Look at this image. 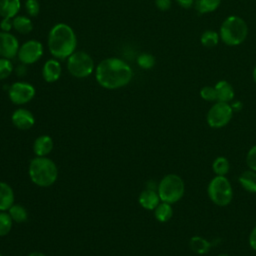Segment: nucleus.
Wrapping results in <instances>:
<instances>
[{
    "label": "nucleus",
    "mask_w": 256,
    "mask_h": 256,
    "mask_svg": "<svg viewBox=\"0 0 256 256\" xmlns=\"http://www.w3.org/2000/svg\"><path fill=\"white\" fill-rule=\"evenodd\" d=\"M195 0H176L178 5L184 9H190L192 6H194Z\"/></svg>",
    "instance_id": "c9c22d12"
},
{
    "label": "nucleus",
    "mask_w": 256,
    "mask_h": 256,
    "mask_svg": "<svg viewBox=\"0 0 256 256\" xmlns=\"http://www.w3.org/2000/svg\"><path fill=\"white\" fill-rule=\"evenodd\" d=\"M68 72L75 78H86L95 70V64L92 57L84 51H75L66 62Z\"/></svg>",
    "instance_id": "0eeeda50"
},
{
    "label": "nucleus",
    "mask_w": 256,
    "mask_h": 256,
    "mask_svg": "<svg viewBox=\"0 0 256 256\" xmlns=\"http://www.w3.org/2000/svg\"><path fill=\"white\" fill-rule=\"evenodd\" d=\"M252 78H253L254 82L256 83V66L254 67V69H253V71H252Z\"/></svg>",
    "instance_id": "58836bf2"
},
{
    "label": "nucleus",
    "mask_w": 256,
    "mask_h": 256,
    "mask_svg": "<svg viewBox=\"0 0 256 256\" xmlns=\"http://www.w3.org/2000/svg\"><path fill=\"white\" fill-rule=\"evenodd\" d=\"M238 182L245 191L256 193V171L251 169L243 171L238 177Z\"/></svg>",
    "instance_id": "6ab92c4d"
},
{
    "label": "nucleus",
    "mask_w": 256,
    "mask_h": 256,
    "mask_svg": "<svg viewBox=\"0 0 256 256\" xmlns=\"http://www.w3.org/2000/svg\"><path fill=\"white\" fill-rule=\"evenodd\" d=\"M220 41V35L215 30H205L200 36L201 44L206 48H213L218 45Z\"/></svg>",
    "instance_id": "393cba45"
},
{
    "label": "nucleus",
    "mask_w": 256,
    "mask_h": 256,
    "mask_svg": "<svg viewBox=\"0 0 256 256\" xmlns=\"http://www.w3.org/2000/svg\"><path fill=\"white\" fill-rule=\"evenodd\" d=\"M212 170L217 176H226L230 171V162L224 156H218L212 163Z\"/></svg>",
    "instance_id": "b1692460"
},
{
    "label": "nucleus",
    "mask_w": 256,
    "mask_h": 256,
    "mask_svg": "<svg viewBox=\"0 0 256 256\" xmlns=\"http://www.w3.org/2000/svg\"><path fill=\"white\" fill-rule=\"evenodd\" d=\"M139 204L146 210H154L160 203V197L158 192L153 189L143 190L138 198Z\"/></svg>",
    "instance_id": "2eb2a0df"
},
{
    "label": "nucleus",
    "mask_w": 256,
    "mask_h": 256,
    "mask_svg": "<svg viewBox=\"0 0 256 256\" xmlns=\"http://www.w3.org/2000/svg\"><path fill=\"white\" fill-rule=\"evenodd\" d=\"M154 216L157 221L164 223L169 221L173 216V208L172 205L161 201L158 206L154 209Z\"/></svg>",
    "instance_id": "4be33fe9"
},
{
    "label": "nucleus",
    "mask_w": 256,
    "mask_h": 256,
    "mask_svg": "<svg viewBox=\"0 0 256 256\" xmlns=\"http://www.w3.org/2000/svg\"><path fill=\"white\" fill-rule=\"evenodd\" d=\"M133 78L131 66L123 59L108 57L100 61L95 67L97 83L108 90H115L128 85Z\"/></svg>",
    "instance_id": "f257e3e1"
},
{
    "label": "nucleus",
    "mask_w": 256,
    "mask_h": 256,
    "mask_svg": "<svg viewBox=\"0 0 256 256\" xmlns=\"http://www.w3.org/2000/svg\"><path fill=\"white\" fill-rule=\"evenodd\" d=\"M13 220L9 213L0 211V236H6L12 228Z\"/></svg>",
    "instance_id": "bb28decb"
},
{
    "label": "nucleus",
    "mask_w": 256,
    "mask_h": 256,
    "mask_svg": "<svg viewBox=\"0 0 256 256\" xmlns=\"http://www.w3.org/2000/svg\"><path fill=\"white\" fill-rule=\"evenodd\" d=\"M62 66L58 59H48L42 67V77L47 83H54L61 77Z\"/></svg>",
    "instance_id": "ddd939ff"
},
{
    "label": "nucleus",
    "mask_w": 256,
    "mask_h": 256,
    "mask_svg": "<svg viewBox=\"0 0 256 256\" xmlns=\"http://www.w3.org/2000/svg\"><path fill=\"white\" fill-rule=\"evenodd\" d=\"M44 53L43 44L35 39H30L20 45L17 58L24 65H31L39 61Z\"/></svg>",
    "instance_id": "1a4fd4ad"
},
{
    "label": "nucleus",
    "mask_w": 256,
    "mask_h": 256,
    "mask_svg": "<svg viewBox=\"0 0 256 256\" xmlns=\"http://www.w3.org/2000/svg\"><path fill=\"white\" fill-rule=\"evenodd\" d=\"M13 22V29L20 34L26 35L29 34L33 30V23L30 17L25 15H16L12 18Z\"/></svg>",
    "instance_id": "aec40b11"
},
{
    "label": "nucleus",
    "mask_w": 256,
    "mask_h": 256,
    "mask_svg": "<svg viewBox=\"0 0 256 256\" xmlns=\"http://www.w3.org/2000/svg\"><path fill=\"white\" fill-rule=\"evenodd\" d=\"M217 256H229V255L226 254V253H221V254H219V255H217Z\"/></svg>",
    "instance_id": "ea45409f"
},
{
    "label": "nucleus",
    "mask_w": 256,
    "mask_h": 256,
    "mask_svg": "<svg viewBox=\"0 0 256 256\" xmlns=\"http://www.w3.org/2000/svg\"><path fill=\"white\" fill-rule=\"evenodd\" d=\"M157 192L161 201L174 204L184 196V181L177 174H167L160 180Z\"/></svg>",
    "instance_id": "39448f33"
},
{
    "label": "nucleus",
    "mask_w": 256,
    "mask_h": 256,
    "mask_svg": "<svg viewBox=\"0 0 256 256\" xmlns=\"http://www.w3.org/2000/svg\"><path fill=\"white\" fill-rule=\"evenodd\" d=\"M14 204V191L12 187L0 181V211H8Z\"/></svg>",
    "instance_id": "f3484780"
},
{
    "label": "nucleus",
    "mask_w": 256,
    "mask_h": 256,
    "mask_svg": "<svg viewBox=\"0 0 256 256\" xmlns=\"http://www.w3.org/2000/svg\"><path fill=\"white\" fill-rule=\"evenodd\" d=\"M47 46L54 58L67 59L77 47V37L73 28L62 22L53 25L48 33Z\"/></svg>",
    "instance_id": "f03ea898"
},
{
    "label": "nucleus",
    "mask_w": 256,
    "mask_h": 256,
    "mask_svg": "<svg viewBox=\"0 0 256 256\" xmlns=\"http://www.w3.org/2000/svg\"><path fill=\"white\" fill-rule=\"evenodd\" d=\"M13 72V64L10 59L0 57V80L8 78Z\"/></svg>",
    "instance_id": "c85d7f7f"
},
{
    "label": "nucleus",
    "mask_w": 256,
    "mask_h": 256,
    "mask_svg": "<svg viewBox=\"0 0 256 256\" xmlns=\"http://www.w3.org/2000/svg\"><path fill=\"white\" fill-rule=\"evenodd\" d=\"M36 94L35 87L24 81L14 82L8 89V97L15 105H23L30 102Z\"/></svg>",
    "instance_id": "9d476101"
},
{
    "label": "nucleus",
    "mask_w": 256,
    "mask_h": 256,
    "mask_svg": "<svg viewBox=\"0 0 256 256\" xmlns=\"http://www.w3.org/2000/svg\"><path fill=\"white\" fill-rule=\"evenodd\" d=\"M248 243L251 249L256 251V226L251 230L249 237H248Z\"/></svg>",
    "instance_id": "f704fd0d"
},
{
    "label": "nucleus",
    "mask_w": 256,
    "mask_h": 256,
    "mask_svg": "<svg viewBox=\"0 0 256 256\" xmlns=\"http://www.w3.org/2000/svg\"><path fill=\"white\" fill-rule=\"evenodd\" d=\"M230 105H231V107H232V110L235 112V111H240L241 109H242V102H240V101H232L231 103H230Z\"/></svg>",
    "instance_id": "e433bc0d"
},
{
    "label": "nucleus",
    "mask_w": 256,
    "mask_h": 256,
    "mask_svg": "<svg viewBox=\"0 0 256 256\" xmlns=\"http://www.w3.org/2000/svg\"><path fill=\"white\" fill-rule=\"evenodd\" d=\"M210 200L219 207L228 206L233 199V188L226 176L213 177L207 186Z\"/></svg>",
    "instance_id": "423d86ee"
},
{
    "label": "nucleus",
    "mask_w": 256,
    "mask_h": 256,
    "mask_svg": "<svg viewBox=\"0 0 256 256\" xmlns=\"http://www.w3.org/2000/svg\"><path fill=\"white\" fill-rule=\"evenodd\" d=\"M28 174L31 181L37 186L49 187L57 180L58 169L50 158L36 156L29 163Z\"/></svg>",
    "instance_id": "7ed1b4c3"
},
{
    "label": "nucleus",
    "mask_w": 256,
    "mask_h": 256,
    "mask_svg": "<svg viewBox=\"0 0 256 256\" xmlns=\"http://www.w3.org/2000/svg\"><path fill=\"white\" fill-rule=\"evenodd\" d=\"M189 246L194 253L199 255L207 254L211 249V243L207 239L197 235L190 238Z\"/></svg>",
    "instance_id": "412c9836"
},
{
    "label": "nucleus",
    "mask_w": 256,
    "mask_h": 256,
    "mask_svg": "<svg viewBox=\"0 0 256 256\" xmlns=\"http://www.w3.org/2000/svg\"><path fill=\"white\" fill-rule=\"evenodd\" d=\"M219 35L220 40L228 46L240 45L248 36V25L240 16L230 15L223 20Z\"/></svg>",
    "instance_id": "20e7f679"
},
{
    "label": "nucleus",
    "mask_w": 256,
    "mask_h": 256,
    "mask_svg": "<svg viewBox=\"0 0 256 256\" xmlns=\"http://www.w3.org/2000/svg\"><path fill=\"white\" fill-rule=\"evenodd\" d=\"M28 256H46V255H44L41 252H31Z\"/></svg>",
    "instance_id": "4c0bfd02"
},
{
    "label": "nucleus",
    "mask_w": 256,
    "mask_h": 256,
    "mask_svg": "<svg viewBox=\"0 0 256 256\" xmlns=\"http://www.w3.org/2000/svg\"><path fill=\"white\" fill-rule=\"evenodd\" d=\"M0 256H2V255H1V254H0Z\"/></svg>",
    "instance_id": "a19ab883"
},
{
    "label": "nucleus",
    "mask_w": 256,
    "mask_h": 256,
    "mask_svg": "<svg viewBox=\"0 0 256 256\" xmlns=\"http://www.w3.org/2000/svg\"><path fill=\"white\" fill-rule=\"evenodd\" d=\"M221 4V0H195L194 8L199 14L214 12Z\"/></svg>",
    "instance_id": "5701e85b"
},
{
    "label": "nucleus",
    "mask_w": 256,
    "mask_h": 256,
    "mask_svg": "<svg viewBox=\"0 0 256 256\" xmlns=\"http://www.w3.org/2000/svg\"><path fill=\"white\" fill-rule=\"evenodd\" d=\"M25 11L29 17H37L40 12V3L38 0H25Z\"/></svg>",
    "instance_id": "c756f323"
},
{
    "label": "nucleus",
    "mask_w": 256,
    "mask_h": 256,
    "mask_svg": "<svg viewBox=\"0 0 256 256\" xmlns=\"http://www.w3.org/2000/svg\"><path fill=\"white\" fill-rule=\"evenodd\" d=\"M13 125L20 130H28L35 124V118L31 111L25 108L16 109L11 116Z\"/></svg>",
    "instance_id": "f8f14e48"
},
{
    "label": "nucleus",
    "mask_w": 256,
    "mask_h": 256,
    "mask_svg": "<svg viewBox=\"0 0 256 256\" xmlns=\"http://www.w3.org/2000/svg\"><path fill=\"white\" fill-rule=\"evenodd\" d=\"M155 6L160 11H167L171 8L172 1L171 0H155Z\"/></svg>",
    "instance_id": "72a5a7b5"
},
{
    "label": "nucleus",
    "mask_w": 256,
    "mask_h": 256,
    "mask_svg": "<svg viewBox=\"0 0 256 256\" xmlns=\"http://www.w3.org/2000/svg\"><path fill=\"white\" fill-rule=\"evenodd\" d=\"M19 47L18 39L12 33L0 31V57L11 60L17 56Z\"/></svg>",
    "instance_id": "9b49d317"
},
{
    "label": "nucleus",
    "mask_w": 256,
    "mask_h": 256,
    "mask_svg": "<svg viewBox=\"0 0 256 256\" xmlns=\"http://www.w3.org/2000/svg\"><path fill=\"white\" fill-rule=\"evenodd\" d=\"M217 94V101L230 103L233 101L235 92L233 86L226 80L218 81L214 86Z\"/></svg>",
    "instance_id": "4468645a"
},
{
    "label": "nucleus",
    "mask_w": 256,
    "mask_h": 256,
    "mask_svg": "<svg viewBox=\"0 0 256 256\" xmlns=\"http://www.w3.org/2000/svg\"><path fill=\"white\" fill-rule=\"evenodd\" d=\"M246 164L249 169L256 171V145L252 146L246 155Z\"/></svg>",
    "instance_id": "2f4dec72"
},
{
    "label": "nucleus",
    "mask_w": 256,
    "mask_h": 256,
    "mask_svg": "<svg viewBox=\"0 0 256 256\" xmlns=\"http://www.w3.org/2000/svg\"><path fill=\"white\" fill-rule=\"evenodd\" d=\"M53 140L48 135H41L37 137L33 143V151L36 156L44 157L53 150Z\"/></svg>",
    "instance_id": "dca6fc26"
},
{
    "label": "nucleus",
    "mask_w": 256,
    "mask_h": 256,
    "mask_svg": "<svg viewBox=\"0 0 256 256\" xmlns=\"http://www.w3.org/2000/svg\"><path fill=\"white\" fill-rule=\"evenodd\" d=\"M0 29L4 32H10L13 29L12 18H2L0 21Z\"/></svg>",
    "instance_id": "473e14b6"
},
{
    "label": "nucleus",
    "mask_w": 256,
    "mask_h": 256,
    "mask_svg": "<svg viewBox=\"0 0 256 256\" xmlns=\"http://www.w3.org/2000/svg\"><path fill=\"white\" fill-rule=\"evenodd\" d=\"M21 8L20 0H0V17L14 18Z\"/></svg>",
    "instance_id": "a211bd4d"
},
{
    "label": "nucleus",
    "mask_w": 256,
    "mask_h": 256,
    "mask_svg": "<svg viewBox=\"0 0 256 256\" xmlns=\"http://www.w3.org/2000/svg\"><path fill=\"white\" fill-rule=\"evenodd\" d=\"M8 213L11 216L12 220L17 222V223H23L28 218L27 210L22 205H20V204H13L9 208Z\"/></svg>",
    "instance_id": "a878e982"
},
{
    "label": "nucleus",
    "mask_w": 256,
    "mask_h": 256,
    "mask_svg": "<svg viewBox=\"0 0 256 256\" xmlns=\"http://www.w3.org/2000/svg\"><path fill=\"white\" fill-rule=\"evenodd\" d=\"M234 111L230 103L216 101L208 110L206 115L207 124L211 128H222L226 126L232 119Z\"/></svg>",
    "instance_id": "6e6552de"
},
{
    "label": "nucleus",
    "mask_w": 256,
    "mask_h": 256,
    "mask_svg": "<svg viewBox=\"0 0 256 256\" xmlns=\"http://www.w3.org/2000/svg\"><path fill=\"white\" fill-rule=\"evenodd\" d=\"M200 97L208 102H216L217 94L214 86H204L200 90Z\"/></svg>",
    "instance_id": "7c9ffc66"
},
{
    "label": "nucleus",
    "mask_w": 256,
    "mask_h": 256,
    "mask_svg": "<svg viewBox=\"0 0 256 256\" xmlns=\"http://www.w3.org/2000/svg\"><path fill=\"white\" fill-rule=\"evenodd\" d=\"M137 64L142 69H151L155 65V57L150 53H141L137 57Z\"/></svg>",
    "instance_id": "cd10ccee"
}]
</instances>
